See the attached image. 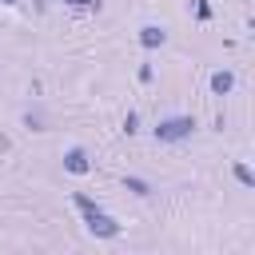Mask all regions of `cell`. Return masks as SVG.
<instances>
[{
	"mask_svg": "<svg viewBox=\"0 0 255 255\" xmlns=\"http://www.w3.org/2000/svg\"><path fill=\"white\" fill-rule=\"evenodd\" d=\"M0 4H16V0H0Z\"/></svg>",
	"mask_w": 255,
	"mask_h": 255,
	"instance_id": "obj_12",
	"label": "cell"
},
{
	"mask_svg": "<svg viewBox=\"0 0 255 255\" xmlns=\"http://www.w3.org/2000/svg\"><path fill=\"white\" fill-rule=\"evenodd\" d=\"M124 131H128V135H131V131H139V116H135V112H128V120H124Z\"/></svg>",
	"mask_w": 255,
	"mask_h": 255,
	"instance_id": "obj_10",
	"label": "cell"
},
{
	"mask_svg": "<svg viewBox=\"0 0 255 255\" xmlns=\"http://www.w3.org/2000/svg\"><path fill=\"white\" fill-rule=\"evenodd\" d=\"M64 171H72V175H88V171H92L88 151H84V147H68V151H64Z\"/></svg>",
	"mask_w": 255,
	"mask_h": 255,
	"instance_id": "obj_3",
	"label": "cell"
},
{
	"mask_svg": "<svg viewBox=\"0 0 255 255\" xmlns=\"http://www.w3.org/2000/svg\"><path fill=\"white\" fill-rule=\"evenodd\" d=\"M231 88H235V76H231L227 68H223V72H211V92H215V96H227Z\"/></svg>",
	"mask_w": 255,
	"mask_h": 255,
	"instance_id": "obj_5",
	"label": "cell"
},
{
	"mask_svg": "<svg viewBox=\"0 0 255 255\" xmlns=\"http://www.w3.org/2000/svg\"><path fill=\"white\" fill-rule=\"evenodd\" d=\"M191 4H195V16L199 20H211V4L207 0H191Z\"/></svg>",
	"mask_w": 255,
	"mask_h": 255,
	"instance_id": "obj_9",
	"label": "cell"
},
{
	"mask_svg": "<svg viewBox=\"0 0 255 255\" xmlns=\"http://www.w3.org/2000/svg\"><path fill=\"white\" fill-rule=\"evenodd\" d=\"M124 187H128L131 195H151V183L139 179V175H124Z\"/></svg>",
	"mask_w": 255,
	"mask_h": 255,
	"instance_id": "obj_6",
	"label": "cell"
},
{
	"mask_svg": "<svg viewBox=\"0 0 255 255\" xmlns=\"http://www.w3.org/2000/svg\"><path fill=\"white\" fill-rule=\"evenodd\" d=\"M135 40H139V48H147V52H155V48H163V44H167V32H163L159 24H143Z\"/></svg>",
	"mask_w": 255,
	"mask_h": 255,
	"instance_id": "obj_4",
	"label": "cell"
},
{
	"mask_svg": "<svg viewBox=\"0 0 255 255\" xmlns=\"http://www.w3.org/2000/svg\"><path fill=\"white\" fill-rule=\"evenodd\" d=\"M231 175H235L243 187H255V171H251L247 163H235V167H231Z\"/></svg>",
	"mask_w": 255,
	"mask_h": 255,
	"instance_id": "obj_7",
	"label": "cell"
},
{
	"mask_svg": "<svg viewBox=\"0 0 255 255\" xmlns=\"http://www.w3.org/2000/svg\"><path fill=\"white\" fill-rule=\"evenodd\" d=\"M84 215V227L92 231V235H100V239H116L120 235V223L104 211V207H92V211H80Z\"/></svg>",
	"mask_w": 255,
	"mask_h": 255,
	"instance_id": "obj_2",
	"label": "cell"
},
{
	"mask_svg": "<svg viewBox=\"0 0 255 255\" xmlns=\"http://www.w3.org/2000/svg\"><path fill=\"white\" fill-rule=\"evenodd\" d=\"M191 131H195V116H167V120L155 124V139L159 143H179Z\"/></svg>",
	"mask_w": 255,
	"mask_h": 255,
	"instance_id": "obj_1",
	"label": "cell"
},
{
	"mask_svg": "<svg viewBox=\"0 0 255 255\" xmlns=\"http://www.w3.org/2000/svg\"><path fill=\"white\" fill-rule=\"evenodd\" d=\"M72 203H76V207H80V211H92V207H100V203H96V199H88V195H80V191H76V195H72Z\"/></svg>",
	"mask_w": 255,
	"mask_h": 255,
	"instance_id": "obj_8",
	"label": "cell"
},
{
	"mask_svg": "<svg viewBox=\"0 0 255 255\" xmlns=\"http://www.w3.org/2000/svg\"><path fill=\"white\" fill-rule=\"evenodd\" d=\"M64 4H72V8H92V4H96V8H100V0H64Z\"/></svg>",
	"mask_w": 255,
	"mask_h": 255,
	"instance_id": "obj_11",
	"label": "cell"
}]
</instances>
